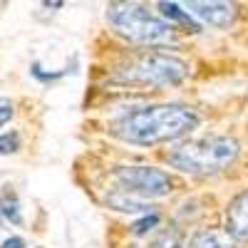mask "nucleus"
I'll use <instances>...</instances> for the list:
<instances>
[{
  "label": "nucleus",
  "mask_w": 248,
  "mask_h": 248,
  "mask_svg": "<svg viewBox=\"0 0 248 248\" xmlns=\"http://www.w3.org/2000/svg\"><path fill=\"white\" fill-rule=\"evenodd\" d=\"M186 248H233V238L226 231H199Z\"/></svg>",
  "instance_id": "obj_10"
},
{
  "label": "nucleus",
  "mask_w": 248,
  "mask_h": 248,
  "mask_svg": "<svg viewBox=\"0 0 248 248\" xmlns=\"http://www.w3.org/2000/svg\"><path fill=\"white\" fill-rule=\"evenodd\" d=\"M152 248H186V246L181 243V236L179 233H161L152 243Z\"/></svg>",
  "instance_id": "obj_14"
},
{
  "label": "nucleus",
  "mask_w": 248,
  "mask_h": 248,
  "mask_svg": "<svg viewBox=\"0 0 248 248\" xmlns=\"http://www.w3.org/2000/svg\"><path fill=\"white\" fill-rule=\"evenodd\" d=\"M0 216H3L5 221L10 223H23V214H20V201L15 196V191L5 189L3 194H0Z\"/></svg>",
  "instance_id": "obj_11"
},
{
  "label": "nucleus",
  "mask_w": 248,
  "mask_h": 248,
  "mask_svg": "<svg viewBox=\"0 0 248 248\" xmlns=\"http://www.w3.org/2000/svg\"><path fill=\"white\" fill-rule=\"evenodd\" d=\"M105 17L119 37L137 45H169L176 37V28L169 20L139 0H112Z\"/></svg>",
  "instance_id": "obj_3"
},
{
  "label": "nucleus",
  "mask_w": 248,
  "mask_h": 248,
  "mask_svg": "<svg viewBox=\"0 0 248 248\" xmlns=\"http://www.w3.org/2000/svg\"><path fill=\"white\" fill-rule=\"evenodd\" d=\"M0 248H25V241L20 236H10V238H5L3 243H0Z\"/></svg>",
  "instance_id": "obj_17"
},
{
  "label": "nucleus",
  "mask_w": 248,
  "mask_h": 248,
  "mask_svg": "<svg viewBox=\"0 0 248 248\" xmlns=\"http://www.w3.org/2000/svg\"><path fill=\"white\" fill-rule=\"evenodd\" d=\"M10 117H13V102L8 97H0V129L10 122Z\"/></svg>",
  "instance_id": "obj_16"
},
{
  "label": "nucleus",
  "mask_w": 248,
  "mask_h": 248,
  "mask_svg": "<svg viewBox=\"0 0 248 248\" xmlns=\"http://www.w3.org/2000/svg\"><path fill=\"white\" fill-rule=\"evenodd\" d=\"M159 221H161V214H159V211L144 214V218L132 226V233H134V236H147V233H152L156 226H159Z\"/></svg>",
  "instance_id": "obj_12"
},
{
  "label": "nucleus",
  "mask_w": 248,
  "mask_h": 248,
  "mask_svg": "<svg viewBox=\"0 0 248 248\" xmlns=\"http://www.w3.org/2000/svg\"><path fill=\"white\" fill-rule=\"evenodd\" d=\"M37 248H43V246H37Z\"/></svg>",
  "instance_id": "obj_19"
},
{
  "label": "nucleus",
  "mask_w": 248,
  "mask_h": 248,
  "mask_svg": "<svg viewBox=\"0 0 248 248\" xmlns=\"http://www.w3.org/2000/svg\"><path fill=\"white\" fill-rule=\"evenodd\" d=\"M241 154V144L233 137L211 134L199 139L179 141L167 152L169 167L189 174V176H214L231 167Z\"/></svg>",
  "instance_id": "obj_2"
},
{
  "label": "nucleus",
  "mask_w": 248,
  "mask_h": 248,
  "mask_svg": "<svg viewBox=\"0 0 248 248\" xmlns=\"http://www.w3.org/2000/svg\"><path fill=\"white\" fill-rule=\"evenodd\" d=\"M199 20L214 28H231L238 17V5L233 0H181Z\"/></svg>",
  "instance_id": "obj_6"
},
{
  "label": "nucleus",
  "mask_w": 248,
  "mask_h": 248,
  "mask_svg": "<svg viewBox=\"0 0 248 248\" xmlns=\"http://www.w3.org/2000/svg\"><path fill=\"white\" fill-rule=\"evenodd\" d=\"M156 8H159V13L167 17L174 28H181L184 32H191V35H199L201 32V25L194 20L196 15L189 13V10H184L181 5H176L174 0H159Z\"/></svg>",
  "instance_id": "obj_8"
},
{
  "label": "nucleus",
  "mask_w": 248,
  "mask_h": 248,
  "mask_svg": "<svg viewBox=\"0 0 248 248\" xmlns=\"http://www.w3.org/2000/svg\"><path fill=\"white\" fill-rule=\"evenodd\" d=\"M189 72V62L174 52L141 50L114 70V79L132 87H176Z\"/></svg>",
  "instance_id": "obj_4"
},
{
  "label": "nucleus",
  "mask_w": 248,
  "mask_h": 248,
  "mask_svg": "<svg viewBox=\"0 0 248 248\" xmlns=\"http://www.w3.org/2000/svg\"><path fill=\"white\" fill-rule=\"evenodd\" d=\"M107 206L114 211H122V214H149V211H154V206H149L147 199H139L129 191L119 189V186L107 194Z\"/></svg>",
  "instance_id": "obj_9"
},
{
  "label": "nucleus",
  "mask_w": 248,
  "mask_h": 248,
  "mask_svg": "<svg viewBox=\"0 0 248 248\" xmlns=\"http://www.w3.org/2000/svg\"><path fill=\"white\" fill-rule=\"evenodd\" d=\"M112 179L119 189L129 191L139 199H164L174 191V179L156 167H144V164H132V167H117L112 171Z\"/></svg>",
  "instance_id": "obj_5"
},
{
  "label": "nucleus",
  "mask_w": 248,
  "mask_h": 248,
  "mask_svg": "<svg viewBox=\"0 0 248 248\" xmlns=\"http://www.w3.org/2000/svg\"><path fill=\"white\" fill-rule=\"evenodd\" d=\"M223 231L233 241H248V189L236 194L226 206Z\"/></svg>",
  "instance_id": "obj_7"
},
{
  "label": "nucleus",
  "mask_w": 248,
  "mask_h": 248,
  "mask_svg": "<svg viewBox=\"0 0 248 248\" xmlns=\"http://www.w3.org/2000/svg\"><path fill=\"white\" fill-rule=\"evenodd\" d=\"M43 5L50 8V10H60L62 5H65V0H43Z\"/></svg>",
  "instance_id": "obj_18"
},
{
  "label": "nucleus",
  "mask_w": 248,
  "mask_h": 248,
  "mask_svg": "<svg viewBox=\"0 0 248 248\" xmlns=\"http://www.w3.org/2000/svg\"><path fill=\"white\" fill-rule=\"evenodd\" d=\"M30 72H32V77L40 79V82H52V79H60L62 75H67V70H62V72H45L43 67H40V62H35Z\"/></svg>",
  "instance_id": "obj_15"
},
{
  "label": "nucleus",
  "mask_w": 248,
  "mask_h": 248,
  "mask_svg": "<svg viewBox=\"0 0 248 248\" xmlns=\"http://www.w3.org/2000/svg\"><path fill=\"white\" fill-rule=\"evenodd\" d=\"M199 124L201 117L189 105H152L117 117L109 124V132L127 144L156 147L191 134Z\"/></svg>",
  "instance_id": "obj_1"
},
{
  "label": "nucleus",
  "mask_w": 248,
  "mask_h": 248,
  "mask_svg": "<svg viewBox=\"0 0 248 248\" xmlns=\"http://www.w3.org/2000/svg\"><path fill=\"white\" fill-rule=\"evenodd\" d=\"M17 149H20V134H17V132L0 134V154L8 156V154H15Z\"/></svg>",
  "instance_id": "obj_13"
}]
</instances>
